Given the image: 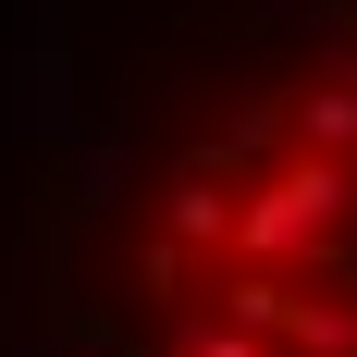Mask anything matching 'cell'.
<instances>
[{"mask_svg":"<svg viewBox=\"0 0 357 357\" xmlns=\"http://www.w3.org/2000/svg\"><path fill=\"white\" fill-rule=\"evenodd\" d=\"M123 173H136V148H123V136H86V148H74V197H62V210H74V222H99Z\"/></svg>","mask_w":357,"mask_h":357,"instance_id":"6","label":"cell"},{"mask_svg":"<svg viewBox=\"0 0 357 357\" xmlns=\"http://www.w3.org/2000/svg\"><path fill=\"white\" fill-rule=\"evenodd\" d=\"M222 321H247V333H284V321H296V284L271 271V259H234V271H222Z\"/></svg>","mask_w":357,"mask_h":357,"instance_id":"4","label":"cell"},{"mask_svg":"<svg viewBox=\"0 0 357 357\" xmlns=\"http://www.w3.org/2000/svg\"><path fill=\"white\" fill-rule=\"evenodd\" d=\"M284 357H357V308H345V296H296Z\"/></svg>","mask_w":357,"mask_h":357,"instance_id":"5","label":"cell"},{"mask_svg":"<svg viewBox=\"0 0 357 357\" xmlns=\"http://www.w3.org/2000/svg\"><path fill=\"white\" fill-rule=\"evenodd\" d=\"M234 210H247V185H222V160H185L160 185V234L173 247H234Z\"/></svg>","mask_w":357,"mask_h":357,"instance_id":"2","label":"cell"},{"mask_svg":"<svg viewBox=\"0 0 357 357\" xmlns=\"http://www.w3.org/2000/svg\"><path fill=\"white\" fill-rule=\"evenodd\" d=\"M173 357H284V333H247V321H185Z\"/></svg>","mask_w":357,"mask_h":357,"instance_id":"8","label":"cell"},{"mask_svg":"<svg viewBox=\"0 0 357 357\" xmlns=\"http://www.w3.org/2000/svg\"><path fill=\"white\" fill-rule=\"evenodd\" d=\"M284 136H296V148H345V160H357V62L321 74V86H296V99H284Z\"/></svg>","mask_w":357,"mask_h":357,"instance_id":"3","label":"cell"},{"mask_svg":"<svg viewBox=\"0 0 357 357\" xmlns=\"http://www.w3.org/2000/svg\"><path fill=\"white\" fill-rule=\"evenodd\" d=\"M25 123H37V136H74V74H62V50H50V37L25 50Z\"/></svg>","mask_w":357,"mask_h":357,"instance_id":"7","label":"cell"},{"mask_svg":"<svg viewBox=\"0 0 357 357\" xmlns=\"http://www.w3.org/2000/svg\"><path fill=\"white\" fill-rule=\"evenodd\" d=\"M345 222H357V160L345 148H284L271 173L247 185V210H234V259H321L333 271V247H345Z\"/></svg>","mask_w":357,"mask_h":357,"instance_id":"1","label":"cell"}]
</instances>
